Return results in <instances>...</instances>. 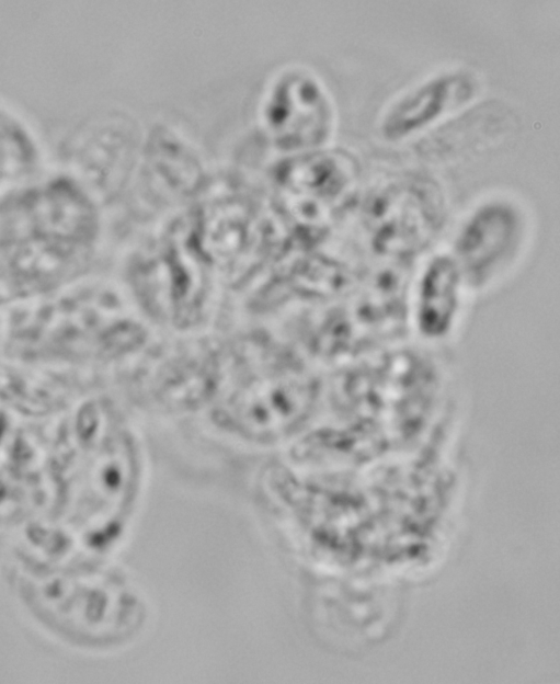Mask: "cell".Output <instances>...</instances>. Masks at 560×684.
<instances>
[{
	"mask_svg": "<svg viewBox=\"0 0 560 684\" xmlns=\"http://www.w3.org/2000/svg\"><path fill=\"white\" fill-rule=\"evenodd\" d=\"M130 252L116 277L153 327L170 335L208 331L224 285L192 233Z\"/></svg>",
	"mask_w": 560,
	"mask_h": 684,
	"instance_id": "cell-5",
	"label": "cell"
},
{
	"mask_svg": "<svg viewBox=\"0 0 560 684\" xmlns=\"http://www.w3.org/2000/svg\"><path fill=\"white\" fill-rule=\"evenodd\" d=\"M5 571L19 608L60 646L91 653L127 639L136 598L126 579L99 557L50 556L23 547Z\"/></svg>",
	"mask_w": 560,
	"mask_h": 684,
	"instance_id": "cell-3",
	"label": "cell"
},
{
	"mask_svg": "<svg viewBox=\"0 0 560 684\" xmlns=\"http://www.w3.org/2000/svg\"><path fill=\"white\" fill-rule=\"evenodd\" d=\"M9 304L0 296V344Z\"/></svg>",
	"mask_w": 560,
	"mask_h": 684,
	"instance_id": "cell-11",
	"label": "cell"
},
{
	"mask_svg": "<svg viewBox=\"0 0 560 684\" xmlns=\"http://www.w3.org/2000/svg\"><path fill=\"white\" fill-rule=\"evenodd\" d=\"M479 298L447 252H430L413 269L404 295V320L413 340L442 350L464 335Z\"/></svg>",
	"mask_w": 560,
	"mask_h": 684,
	"instance_id": "cell-8",
	"label": "cell"
},
{
	"mask_svg": "<svg viewBox=\"0 0 560 684\" xmlns=\"http://www.w3.org/2000/svg\"><path fill=\"white\" fill-rule=\"evenodd\" d=\"M515 126L507 106L475 102L420 137L421 152L436 161L475 155L504 140Z\"/></svg>",
	"mask_w": 560,
	"mask_h": 684,
	"instance_id": "cell-10",
	"label": "cell"
},
{
	"mask_svg": "<svg viewBox=\"0 0 560 684\" xmlns=\"http://www.w3.org/2000/svg\"><path fill=\"white\" fill-rule=\"evenodd\" d=\"M153 341V327L118 280L93 273L9 304L0 355L30 371L75 375L124 368Z\"/></svg>",
	"mask_w": 560,
	"mask_h": 684,
	"instance_id": "cell-2",
	"label": "cell"
},
{
	"mask_svg": "<svg viewBox=\"0 0 560 684\" xmlns=\"http://www.w3.org/2000/svg\"><path fill=\"white\" fill-rule=\"evenodd\" d=\"M226 349L222 379L205 413L210 424L256 445L304 433L321 395L309 360L290 340L261 328L226 335Z\"/></svg>",
	"mask_w": 560,
	"mask_h": 684,
	"instance_id": "cell-4",
	"label": "cell"
},
{
	"mask_svg": "<svg viewBox=\"0 0 560 684\" xmlns=\"http://www.w3.org/2000/svg\"><path fill=\"white\" fill-rule=\"evenodd\" d=\"M44 456L50 503L30 545L53 555L101 557L122 531L144 464L128 404L105 391L82 394L57 414Z\"/></svg>",
	"mask_w": 560,
	"mask_h": 684,
	"instance_id": "cell-1",
	"label": "cell"
},
{
	"mask_svg": "<svg viewBox=\"0 0 560 684\" xmlns=\"http://www.w3.org/2000/svg\"><path fill=\"white\" fill-rule=\"evenodd\" d=\"M532 248V228L515 203L492 198L470 209L445 248L477 297L492 296L524 271Z\"/></svg>",
	"mask_w": 560,
	"mask_h": 684,
	"instance_id": "cell-7",
	"label": "cell"
},
{
	"mask_svg": "<svg viewBox=\"0 0 560 684\" xmlns=\"http://www.w3.org/2000/svg\"><path fill=\"white\" fill-rule=\"evenodd\" d=\"M482 90L469 68L439 70L395 96L381 111L377 129L392 144L420 138L476 102Z\"/></svg>",
	"mask_w": 560,
	"mask_h": 684,
	"instance_id": "cell-9",
	"label": "cell"
},
{
	"mask_svg": "<svg viewBox=\"0 0 560 684\" xmlns=\"http://www.w3.org/2000/svg\"><path fill=\"white\" fill-rule=\"evenodd\" d=\"M226 335L208 331L156 340L124 367L128 398L162 415L205 414L224 375Z\"/></svg>",
	"mask_w": 560,
	"mask_h": 684,
	"instance_id": "cell-6",
	"label": "cell"
}]
</instances>
